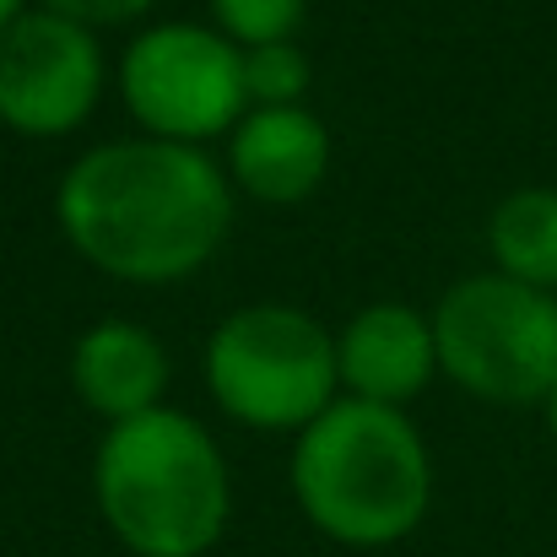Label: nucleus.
Instances as JSON below:
<instances>
[{
    "label": "nucleus",
    "mask_w": 557,
    "mask_h": 557,
    "mask_svg": "<svg viewBox=\"0 0 557 557\" xmlns=\"http://www.w3.org/2000/svg\"><path fill=\"white\" fill-rule=\"evenodd\" d=\"M92 498L109 536L136 557H206L233 515L222 444L189 411L158 406L103 433Z\"/></svg>",
    "instance_id": "obj_3"
},
{
    "label": "nucleus",
    "mask_w": 557,
    "mask_h": 557,
    "mask_svg": "<svg viewBox=\"0 0 557 557\" xmlns=\"http://www.w3.org/2000/svg\"><path fill=\"white\" fill-rule=\"evenodd\" d=\"M314 65L309 54L293 44H265V49H244V92L249 109H298L309 98Z\"/></svg>",
    "instance_id": "obj_13"
},
{
    "label": "nucleus",
    "mask_w": 557,
    "mask_h": 557,
    "mask_svg": "<svg viewBox=\"0 0 557 557\" xmlns=\"http://www.w3.org/2000/svg\"><path fill=\"white\" fill-rule=\"evenodd\" d=\"M487 255L498 276L557 293V189L525 185L504 195L487 216Z\"/></svg>",
    "instance_id": "obj_11"
},
{
    "label": "nucleus",
    "mask_w": 557,
    "mask_h": 557,
    "mask_svg": "<svg viewBox=\"0 0 557 557\" xmlns=\"http://www.w3.org/2000/svg\"><path fill=\"white\" fill-rule=\"evenodd\" d=\"M331 174V131L325 120L298 109H249L227 136V185L265 206H298Z\"/></svg>",
    "instance_id": "obj_9"
},
{
    "label": "nucleus",
    "mask_w": 557,
    "mask_h": 557,
    "mask_svg": "<svg viewBox=\"0 0 557 557\" xmlns=\"http://www.w3.org/2000/svg\"><path fill=\"white\" fill-rule=\"evenodd\" d=\"M54 216L92 271L131 287H169L206 271L222 249L233 185L206 147L131 136L87 147L60 174Z\"/></svg>",
    "instance_id": "obj_1"
},
{
    "label": "nucleus",
    "mask_w": 557,
    "mask_h": 557,
    "mask_svg": "<svg viewBox=\"0 0 557 557\" xmlns=\"http://www.w3.org/2000/svg\"><path fill=\"white\" fill-rule=\"evenodd\" d=\"M71 389L109 428L136 422L169 395V352L136 320H98L71 347Z\"/></svg>",
    "instance_id": "obj_10"
},
{
    "label": "nucleus",
    "mask_w": 557,
    "mask_h": 557,
    "mask_svg": "<svg viewBox=\"0 0 557 557\" xmlns=\"http://www.w3.org/2000/svg\"><path fill=\"white\" fill-rule=\"evenodd\" d=\"M200 373L222 417L260 433H304L342 400L336 331L298 304L233 309L200 352Z\"/></svg>",
    "instance_id": "obj_4"
},
{
    "label": "nucleus",
    "mask_w": 557,
    "mask_h": 557,
    "mask_svg": "<svg viewBox=\"0 0 557 557\" xmlns=\"http://www.w3.org/2000/svg\"><path fill=\"white\" fill-rule=\"evenodd\" d=\"M211 27L233 38L238 49H265V44H293L298 27L309 22V0H206Z\"/></svg>",
    "instance_id": "obj_12"
},
{
    "label": "nucleus",
    "mask_w": 557,
    "mask_h": 557,
    "mask_svg": "<svg viewBox=\"0 0 557 557\" xmlns=\"http://www.w3.org/2000/svg\"><path fill=\"white\" fill-rule=\"evenodd\" d=\"M120 98L141 136L206 147L249 114L244 49L211 22H152L120 54Z\"/></svg>",
    "instance_id": "obj_6"
},
{
    "label": "nucleus",
    "mask_w": 557,
    "mask_h": 557,
    "mask_svg": "<svg viewBox=\"0 0 557 557\" xmlns=\"http://www.w3.org/2000/svg\"><path fill=\"white\" fill-rule=\"evenodd\" d=\"M336 373H342V395L406 411V400H417L438 373L433 314L395 298L358 309L336 331Z\"/></svg>",
    "instance_id": "obj_8"
},
{
    "label": "nucleus",
    "mask_w": 557,
    "mask_h": 557,
    "mask_svg": "<svg viewBox=\"0 0 557 557\" xmlns=\"http://www.w3.org/2000/svg\"><path fill=\"white\" fill-rule=\"evenodd\" d=\"M287 487L325 542L379 553L428 520L433 460L406 411L342 395L293 438Z\"/></svg>",
    "instance_id": "obj_2"
},
{
    "label": "nucleus",
    "mask_w": 557,
    "mask_h": 557,
    "mask_svg": "<svg viewBox=\"0 0 557 557\" xmlns=\"http://www.w3.org/2000/svg\"><path fill=\"white\" fill-rule=\"evenodd\" d=\"M438 373L487 406H542L557 384V293L498 271L455 282L433 309Z\"/></svg>",
    "instance_id": "obj_5"
},
{
    "label": "nucleus",
    "mask_w": 557,
    "mask_h": 557,
    "mask_svg": "<svg viewBox=\"0 0 557 557\" xmlns=\"http://www.w3.org/2000/svg\"><path fill=\"white\" fill-rule=\"evenodd\" d=\"M22 11H27V0H0V33H5V27H11Z\"/></svg>",
    "instance_id": "obj_15"
},
{
    "label": "nucleus",
    "mask_w": 557,
    "mask_h": 557,
    "mask_svg": "<svg viewBox=\"0 0 557 557\" xmlns=\"http://www.w3.org/2000/svg\"><path fill=\"white\" fill-rule=\"evenodd\" d=\"M542 411H547V428H553V438H557V384H553V395L542 400Z\"/></svg>",
    "instance_id": "obj_16"
},
{
    "label": "nucleus",
    "mask_w": 557,
    "mask_h": 557,
    "mask_svg": "<svg viewBox=\"0 0 557 557\" xmlns=\"http://www.w3.org/2000/svg\"><path fill=\"white\" fill-rule=\"evenodd\" d=\"M38 5L54 11V16H65V22H76V27H87V33H98V27L141 22L158 0H38Z\"/></svg>",
    "instance_id": "obj_14"
},
{
    "label": "nucleus",
    "mask_w": 557,
    "mask_h": 557,
    "mask_svg": "<svg viewBox=\"0 0 557 557\" xmlns=\"http://www.w3.org/2000/svg\"><path fill=\"white\" fill-rule=\"evenodd\" d=\"M103 49L98 33L54 16L22 11L0 33V125L33 141L71 136L92 120L103 98Z\"/></svg>",
    "instance_id": "obj_7"
}]
</instances>
